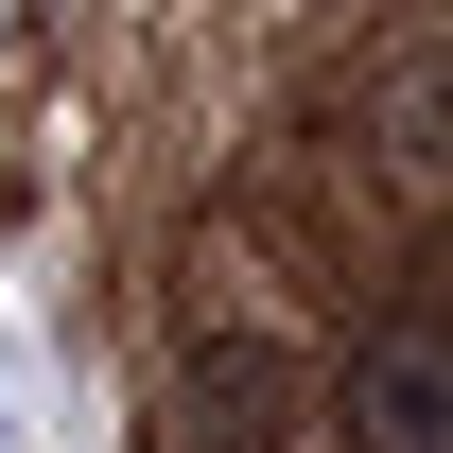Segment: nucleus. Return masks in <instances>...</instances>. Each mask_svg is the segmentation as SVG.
Returning <instances> with one entry per match:
<instances>
[{
  "label": "nucleus",
  "mask_w": 453,
  "mask_h": 453,
  "mask_svg": "<svg viewBox=\"0 0 453 453\" xmlns=\"http://www.w3.org/2000/svg\"><path fill=\"white\" fill-rule=\"evenodd\" d=\"M349 453H453V332H384L349 366Z\"/></svg>",
  "instance_id": "nucleus-1"
},
{
  "label": "nucleus",
  "mask_w": 453,
  "mask_h": 453,
  "mask_svg": "<svg viewBox=\"0 0 453 453\" xmlns=\"http://www.w3.org/2000/svg\"><path fill=\"white\" fill-rule=\"evenodd\" d=\"M296 436V366L262 332H226V349H192V453H280Z\"/></svg>",
  "instance_id": "nucleus-2"
},
{
  "label": "nucleus",
  "mask_w": 453,
  "mask_h": 453,
  "mask_svg": "<svg viewBox=\"0 0 453 453\" xmlns=\"http://www.w3.org/2000/svg\"><path fill=\"white\" fill-rule=\"evenodd\" d=\"M384 157L418 174V192H453V53H401L384 70Z\"/></svg>",
  "instance_id": "nucleus-3"
}]
</instances>
